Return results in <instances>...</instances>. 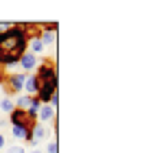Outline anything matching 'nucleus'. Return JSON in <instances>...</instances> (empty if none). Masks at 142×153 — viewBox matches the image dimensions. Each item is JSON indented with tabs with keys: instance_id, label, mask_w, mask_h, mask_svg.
Here are the masks:
<instances>
[{
	"instance_id": "10",
	"label": "nucleus",
	"mask_w": 142,
	"mask_h": 153,
	"mask_svg": "<svg viewBox=\"0 0 142 153\" xmlns=\"http://www.w3.org/2000/svg\"><path fill=\"white\" fill-rule=\"evenodd\" d=\"M39 39L42 44H44V48L57 44V31H51V29H44V24H42V33H39Z\"/></svg>"
},
{
	"instance_id": "15",
	"label": "nucleus",
	"mask_w": 142,
	"mask_h": 153,
	"mask_svg": "<svg viewBox=\"0 0 142 153\" xmlns=\"http://www.w3.org/2000/svg\"><path fill=\"white\" fill-rule=\"evenodd\" d=\"M57 151H59V144H57V138H53V140L46 144V153H57Z\"/></svg>"
},
{
	"instance_id": "4",
	"label": "nucleus",
	"mask_w": 142,
	"mask_h": 153,
	"mask_svg": "<svg viewBox=\"0 0 142 153\" xmlns=\"http://www.w3.org/2000/svg\"><path fill=\"white\" fill-rule=\"evenodd\" d=\"M57 88H59V81H51V83H42L37 94H35V99H37L42 105H46V103H51L53 94H57Z\"/></svg>"
},
{
	"instance_id": "12",
	"label": "nucleus",
	"mask_w": 142,
	"mask_h": 153,
	"mask_svg": "<svg viewBox=\"0 0 142 153\" xmlns=\"http://www.w3.org/2000/svg\"><path fill=\"white\" fill-rule=\"evenodd\" d=\"M11 134H13V138H18V140L28 142V138H31V129H26V127H11Z\"/></svg>"
},
{
	"instance_id": "8",
	"label": "nucleus",
	"mask_w": 142,
	"mask_h": 153,
	"mask_svg": "<svg viewBox=\"0 0 142 153\" xmlns=\"http://www.w3.org/2000/svg\"><path fill=\"white\" fill-rule=\"evenodd\" d=\"M55 118H57V109H53L51 105H48V103L39 107V112H37V123H42V125H44V123H48V120L53 123Z\"/></svg>"
},
{
	"instance_id": "5",
	"label": "nucleus",
	"mask_w": 142,
	"mask_h": 153,
	"mask_svg": "<svg viewBox=\"0 0 142 153\" xmlns=\"http://www.w3.org/2000/svg\"><path fill=\"white\" fill-rule=\"evenodd\" d=\"M9 120H11V127H26V129H31L35 125L31 118H28L26 109H18V107L9 114Z\"/></svg>"
},
{
	"instance_id": "14",
	"label": "nucleus",
	"mask_w": 142,
	"mask_h": 153,
	"mask_svg": "<svg viewBox=\"0 0 142 153\" xmlns=\"http://www.w3.org/2000/svg\"><path fill=\"white\" fill-rule=\"evenodd\" d=\"M31 99H33V96H26V94L18 96V101H16V107H18V109H28V105H31Z\"/></svg>"
},
{
	"instance_id": "19",
	"label": "nucleus",
	"mask_w": 142,
	"mask_h": 153,
	"mask_svg": "<svg viewBox=\"0 0 142 153\" xmlns=\"http://www.w3.org/2000/svg\"><path fill=\"white\" fill-rule=\"evenodd\" d=\"M4 79H7V74H4V68L0 66V83H4Z\"/></svg>"
},
{
	"instance_id": "17",
	"label": "nucleus",
	"mask_w": 142,
	"mask_h": 153,
	"mask_svg": "<svg viewBox=\"0 0 142 153\" xmlns=\"http://www.w3.org/2000/svg\"><path fill=\"white\" fill-rule=\"evenodd\" d=\"M11 26H13L11 22H0V33H4V31H9V29H11Z\"/></svg>"
},
{
	"instance_id": "11",
	"label": "nucleus",
	"mask_w": 142,
	"mask_h": 153,
	"mask_svg": "<svg viewBox=\"0 0 142 153\" xmlns=\"http://www.w3.org/2000/svg\"><path fill=\"white\" fill-rule=\"evenodd\" d=\"M28 53H33L35 57H39L42 53H46V48H44L39 37H28Z\"/></svg>"
},
{
	"instance_id": "18",
	"label": "nucleus",
	"mask_w": 142,
	"mask_h": 153,
	"mask_svg": "<svg viewBox=\"0 0 142 153\" xmlns=\"http://www.w3.org/2000/svg\"><path fill=\"white\" fill-rule=\"evenodd\" d=\"M4 144H7V138L2 136V131H0V151H2V149H4Z\"/></svg>"
},
{
	"instance_id": "3",
	"label": "nucleus",
	"mask_w": 142,
	"mask_h": 153,
	"mask_svg": "<svg viewBox=\"0 0 142 153\" xmlns=\"http://www.w3.org/2000/svg\"><path fill=\"white\" fill-rule=\"evenodd\" d=\"M24 81H26V74H24V72L9 74V76L4 79V90H7V94H20V92H24Z\"/></svg>"
},
{
	"instance_id": "2",
	"label": "nucleus",
	"mask_w": 142,
	"mask_h": 153,
	"mask_svg": "<svg viewBox=\"0 0 142 153\" xmlns=\"http://www.w3.org/2000/svg\"><path fill=\"white\" fill-rule=\"evenodd\" d=\"M33 74L37 76L39 85H42V83H51V81H59V76H57V64H55V59H44V61H39Z\"/></svg>"
},
{
	"instance_id": "13",
	"label": "nucleus",
	"mask_w": 142,
	"mask_h": 153,
	"mask_svg": "<svg viewBox=\"0 0 142 153\" xmlns=\"http://www.w3.org/2000/svg\"><path fill=\"white\" fill-rule=\"evenodd\" d=\"M0 109H2L4 114H11L13 109H16V103H13V101L9 99V96H4V99L0 101Z\"/></svg>"
},
{
	"instance_id": "20",
	"label": "nucleus",
	"mask_w": 142,
	"mask_h": 153,
	"mask_svg": "<svg viewBox=\"0 0 142 153\" xmlns=\"http://www.w3.org/2000/svg\"><path fill=\"white\" fill-rule=\"evenodd\" d=\"M31 153H42V151H31Z\"/></svg>"
},
{
	"instance_id": "16",
	"label": "nucleus",
	"mask_w": 142,
	"mask_h": 153,
	"mask_svg": "<svg viewBox=\"0 0 142 153\" xmlns=\"http://www.w3.org/2000/svg\"><path fill=\"white\" fill-rule=\"evenodd\" d=\"M9 153H26V151H24V147H22V144H11Z\"/></svg>"
},
{
	"instance_id": "9",
	"label": "nucleus",
	"mask_w": 142,
	"mask_h": 153,
	"mask_svg": "<svg viewBox=\"0 0 142 153\" xmlns=\"http://www.w3.org/2000/svg\"><path fill=\"white\" fill-rule=\"evenodd\" d=\"M37 90H39L37 76H35V74H26V81H24V92H26V96H35V94H37Z\"/></svg>"
},
{
	"instance_id": "6",
	"label": "nucleus",
	"mask_w": 142,
	"mask_h": 153,
	"mask_svg": "<svg viewBox=\"0 0 142 153\" xmlns=\"http://www.w3.org/2000/svg\"><path fill=\"white\" fill-rule=\"evenodd\" d=\"M37 64H39V59L35 57L33 53H28V51H26L22 57H20V61H18V66L22 68L24 74H31V70H35V68H37Z\"/></svg>"
},
{
	"instance_id": "7",
	"label": "nucleus",
	"mask_w": 142,
	"mask_h": 153,
	"mask_svg": "<svg viewBox=\"0 0 142 153\" xmlns=\"http://www.w3.org/2000/svg\"><path fill=\"white\" fill-rule=\"evenodd\" d=\"M44 136H46V127L42 123H35L33 127H31V138H28V144L31 147H37V144L44 140Z\"/></svg>"
},
{
	"instance_id": "1",
	"label": "nucleus",
	"mask_w": 142,
	"mask_h": 153,
	"mask_svg": "<svg viewBox=\"0 0 142 153\" xmlns=\"http://www.w3.org/2000/svg\"><path fill=\"white\" fill-rule=\"evenodd\" d=\"M26 51H28V37L24 31V22L13 24L9 31L0 33V66L2 68L16 66Z\"/></svg>"
}]
</instances>
